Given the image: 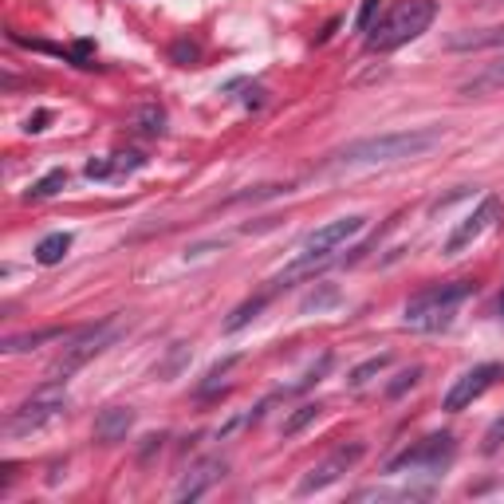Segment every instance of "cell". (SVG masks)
Returning <instances> with one entry per match:
<instances>
[{
    "label": "cell",
    "mask_w": 504,
    "mask_h": 504,
    "mask_svg": "<svg viewBox=\"0 0 504 504\" xmlns=\"http://www.w3.org/2000/svg\"><path fill=\"white\" fill-rule=\"evenodd\" d=\"M91 55H95V44H91V40H79V44L71 47L75 68H91Z\"/></svg>",
    "instance_id": "28"
},
{
    "label": "cell",
    "mask_w": 504,
    "mask_h": 504,
    "mask_svg": "<svg viewBox=\"0 0 504 504\" xmlns=\"http://www.w3.org/2000/svg\"><path fill=\"white\" fill-rule=\"evenodd\" d=\"M47 122H52V115H47V111H36L32 119H28V135H40V130H47Z\"/></svg>",
    "instance_id": "32"
},
{
    "label": "cell",
    "mask_w": 504,
    "mask_h": 504,
    "mask_svg": "<svg viewBox=\"0 0 504 504\" xmlns=\"http://www.w3.org/2000/svg\"><path fill=\"white\" fill-rule=\"evenodd\" d=\"M233 367H236V355H233V359H225V363H217L213 370H209V378H205V386H202V390H213V386H217V383H221V378H225V375H229V370H233Z\"/></svg>",
    "instance_id": "29"
},
{
    "label": "cell",
    "mask_w": 504,
    "mask_h": 504,
    "mask_svg": "<svg viewBox=\"0 0 504 504\" xmlns=\"http://www.w3.org/2000/svg\"><path fill=\"white\" fill-rule=\"evenodd\" d=\"M142 154H115V174H130V169H138L142 166Z\"/></svg>",
    "instance_id": "31"
},
{
    "label": "cell",
    "mask_w": 504,
    "mask_h": 504,
    "mask_svg": "<svg viewBox=\"0 0 504 504\" xmlns=\"http://www.w3.org/2000/svg\"><path fill=\"white\" fill-rule=\"evenodd\" d=\"M186 363H189V347H186V343H178V347H174V355H169L166 363L158 367V375H161V378H174V375H178V370H182Z\"/></svg>",
    "instance_id": "22"
},
{
    "label": "cell",
    "mask_w": 504,
    "mask_h": 504,
    "mask_svg": "<svg viewBox=\"0 0 504 504\" xmlns=\"http://www.w3.org/2000/svg\"><path fill=\"white\" fill-rule=\"evenodd\" d=\"M63 406H68V394H63V386H60V383H47V386H40L32 398H24V402L16 406L12 414H8V426H4V430L12 434V437L32 434V430H40V426L55 422V417L63 414Z\"/></svg>",
    "instance_id": "5"
},
{
    "label": "cell",
    "mask_w": 504,
    "mask_h": 504,
    "mask_svg": "<svg viewBox=\"0 0 504 504\" xmlns=\"http://www.w3.org/2000/svg\"><path fill=\"white\" fill-rule=\"evenodd\" d=\"M500 316H504V296H500Z\"/></svg>",
    "instance_id": "33"
},
{
    "label": "cell",
    "mask_w": 504,
    "mask_h": 504,
    "mask_svg": "<svg viewBox=\"0 0 504 504\" xmlns=\"http://www.w3.org/2000/svg\"><path fill=\"white\" fill-rule=\"evenodd\" d=\"M450 453H453V437H450V434L426 437L422 445H414V450L398 453V458L386 465V473H402V469H437V465L450 461Z\"/></svg>",
    "instance_id": "9"
},
{
    "label": "cell",
    "mask_w": 504,
    "mask_h": 504,
    "mask_svg": "<svg viewBox=\"0 0 504 504\" xmlns=\"http://www.w3.org/2000/svg\"><path fill=\"white\" fill-rule=\"evenodd\" d=\"M363 229H367V217H359V213L355 217H339V221H331V225H323V229L303 236V249L308 252H339L351 236H359Z\"/></svg>",
    "instance_id": "10"
},
{
    "label": "cell",
    "mask_w": 504,
    "mask_h": 504,
    "mask_svg": "<svg viewBox=\"0 0 504 504\" xmlns=\"http://www.w3.org/2000/svg\"><path fill=\"white\" fill-rule=\"evenodd\" d=\"M335 300H339V292H335V288H323L319 296H308V300H303V311H311V308L319 311V308H327V303H335Z\"/></svg>",
    "instance_id": "30"
},
{
    "label": "cell",
    "mask_w": 504,
    "mask_h": 504,
    "mask_svg": "<svg viewBox=\"0 0 504 504\" xmlns=\"http://www.w3.org/2000/svg\"><path fill=\"white\" fill-rule=\"evenodd\" d=\"M386 367H390V355H375V359H367V363H359L355 370H351V378H347V383L359 390V386H367L375 375H383Z\"/></svg>",
    "instance_id": "19"
},
{
    "label": "cell",
    "mask_w": 504,
    "mask_h": 504,
    "mask_svg": "<svg viewBox=\"0 0 504 504\" xmlns=\"http://www.w3.org/2000/svg\"><path fill=\"white\" fill-rule=\"evenodd\" d=\"M130 127H135L138 135L158 138L161 130H166V111H161L158 103H142V107H135V111H130Z\"/></svg>",
    "instance_id": "14"
},
{
    "label": "cell",
    "mask_w": 504,
    "mask_h": 504,
    "mask_svg": "<svg viewBox=\"0 0 504 504\" xmlns=\"http://www.w3.org/2000/svg\"><path fill=\"white\" fill-rule=\"evenodd\" d=\"M264 303H269V292H264V296H252V300H244L241 308H236L229 319H225V335H233V331L249 327V323H252L256 316H260V308H264Z\"/></svg>",
    "instance_id": "17"
},
{
    "label": "cell",
    "mask_w": 504,
    "mask_h": 504,
    "mask_svg": "<svg viewBox=\"0 0 504 504\" xmlns=\"http://www.w3.org/2000/svg\"><path fill=\"white\" fill-rule=\"evenodd\" d=\"M83 174H87L91 182H103V178H115V154H111V158H91L87 166H83Z\"/></svg>",
    "instance_id": "21"
},
{
    "label": "cell",
    "mask_w": 504,
    "mask_h": 504,
    "mask_svg": "<svg viewBox=\"0 0 504 504\" xmlns=\"http://www.w3.org/2000/svg\"><path fill=\"white\" fill-rule=\"evenodd\" d=\"M500 87H504V60L489 63V68H481L473 79H465L458 91L465 95V99H481V95H492V91H500Z\"/></svg>",
    "instance_id": "13"
},
{
    "label": "cell",
    "mask_w": 504,
    "mask_h": 504,
    "mask_svg": "<svg viewBox=\"0 0 504 504\" xmlns=\"http://www.w3.org/2000/svg\"><path fill=\"white\" fill-rule=\"evenodd\" d=\"M497 375H500V367L497 363H481V367H473V370H465V375L458 378V383L450 386V394H445V410L450 414H458V410H465V406H473L477 398L489 390L492 383H497Z\"/></svg>",
    "instance_id": "8"
},
{
    "label": "cell",
    "mask_w": 504,
    "mask_h": 504,
    "mask_svg": "<svg viewBox=\"0 0 504 504\" xmlns=\"http://www.w3.org/2000/svg\"><path fill=\"white\" fill-rule=\"evenodd\" d=\"M367 453V445L363 442H351V445H339L335 453H327L316 469H308L303 473V481L296 484V492L300 497H311V492H323V489H331L339 477H343L347 469H355V461Z\"/></svg>",
    "instance_id": "6"
},
{
    "label": "cell",
    "mask_w": 504,
    "mask_h": 504,
    "mask_svg": "<svg viewBox=\"0 0 504 504\" xmlns=\"http://www.w3.org/2000/svg\"><path fill=\"white\" fill-rule=\"evenodd\" d=\"M68 252H71V233H52V236H44V241L36 244V264L52 269V264H60Z\"/></svg>",
    "instance_id": "15"
},
{
    "label": "cell",
    "mask_w": 504,
    "mask_h": 504,
    "mask_svg": "<svg viewBox=\"0 0 504 504\" xmlns=\"http://www.w3.org/2000/svg\"><path fill=\"white\" fill-rule=\"evenodd\" d=\"M417 378H422V367H410V370H402V375H398V383H390V398H398V394H402L406 386H414Z\"/></svg>",
    "instance_id": "27"
},
{
    "label": "cell",
    "mask_w": 504,
    "mask_h": 504,
    "mask_svg": "<svg viewBox=\"0 0 504 504\" xmlns=\"http://www.w3.org/2000/svg\"><path fill=\"white\" fill-rule=\"evenodd\" d=\"M437 16V0H398L394 8L367 32V47L378 55L398 52L402 44L417 40Z\"/></svg>",
    "instance_id": "2"
},
{
    "label": "cell",
    "mask_w": 504,
    "mask_h": 504,
    "mask_svg": "<svg viewBox=\"0 0 504 504\" xmlns=\"http://www.w3.org/2000/svg\"><path fill=\"white\" fill-rule=\"evenodd\" d=\"M442 142V130L426 127V130H394V135H375V138H359L343 146L335 154L339 166H378V161H406V158H422L426 150H434Z\"/></svg>",
    "instance_id": "1"
},
{
    "label": "cell",
    "mask_w": 504,
    "mask_h": 504,
    "mask_svg": "<svg viewBox=\"0 0 504 504\" xmlns=\"http://www.w3.org/2000/svg\"><path fill=\"white\" fill-rule=\"evenodd\" d=\"M319 414H323V406H319V402H303L300 410L292 414L288 422H284V437H296V434L303 430V426H311V422H316Z\"/></svg>",
    "instance_id": "20"
},
{
    "label": "cell",
    "mask_w": 504,
    "mask_h": 504,
    "mask_svg": "<svg viewBox=\"0 0 504 504\" xmlns=\"http://www.w3.org/2000/svg\"><path fill=\"white\" fill-rule=\"evenodd\" d=\"M71 331H60V327H52V331H28V335H12V339H4V355H16V351H32V347H40L47 343V339H68Z\"/></svg>",
    "instance_id": "16"
},
{
    "label": "cell",
    "mask_w": 504,
    "mask_h": 504,
    "mask_svg": "<svg viewBox=\"0 0 504 504\" xmlns=\"http://www.w3.org/2000/svg\"><path fill=\"white\" fill-rule=\"evenodd\" d=\"M378 8H383V0H363V8H359V16H355V28H359V32H370V28H375Z\"/></svg>",
    "instance_id": "23"
},
{
    "label": "cell",
    "mask_w": 504,
    "mask_h": 504,
    "mask_svg": "<svg viewBox=\"0 0 504 504\" xmlns=\"http://www.w3.org/2000/svg\"><path fill=\"white\" fill-rule=\"evenodd\" d=\"M63 186H68V169H52V174H44L40 182L28 189L24 202H47V197H55Z\"/></svg>",
    "instance_id": "18"
},
{
    "label": "cell",
    "mask_w": 504,
    "mask_h": 504,
    "mask_svg": "<svg viewBox=\"0 0 504 504\" xmlns=\"http://www.w3.org/2000/svg\"><path fill=\"white\" fill-rule=\"evenodd\" d=\"M327 367H331V355H323V359H319V363H316V367H311V370H308V375H303V378H300V383H296V386H292V390H308L311 383H319V378H323V375H327Z\"/></svg>",
    "instance_id": "25"
},
{
    "label": "cell",
    "mask_w": 504,
    "mask_h": 504,
    "mask_svg": "<svg viewBox=\"0 0 504 504\" xmlns=\"http://www.w3.org/2000/svg\"><path fill=\"white\" fill-rule=\"evenodd\" d=\"M130 426H135V410H130V406H111V410H103L95 417V437H99L103 445L122 442V437L130 434Z\"/></svg>",
    "instance_id": "12"
},
{
    "label": "cell",
    "mask_w": 504,
    "mask_h": 504,
    "mask_svg": "<svg viewBox=\"0 0 504 504\" xmlns=\"http://www.w3.org/2000/svg\"><path fill=\"white\" fill-rule=\"evenodd\" d=\"M497 217H500V197H492V194H489V197H481V205L473 209V213L465 217L458 229L450 233V241H445V252H450V256L465 252L473 241H477V236H484V233L492 229V221H497Z\"/></svg>",
    "instance_id": "7"
},
{
    "label": "cell",
    "mask_w": 504,
    "mask_h": 504,
    "mask_svg": "<svg viewBox=\"0 0 504 504\" xmlns=\"http://www.w3.org/2000/svg\"><path fill=\"white\" fill-rule=\"evenodd\" d=\"M169 55H174V63H182V68H189V63H197V55H202V52H197V44H194V40H178V44H174V52H169Z\"/></svg>",
    "instance_id": "24"
},
{
    "label": "cell",
    "mask_w": 504,
    "mask_h": 504,
    "mask_svg": "<svg viewBox=\"0 0 504 504\" xmlns=\"http://www.w3.org/2000/svg\"><path fill=\"white\" fill-rule=\"evenodd\" d=\"M473 288H477L473 280H450V284H430V288H422L410 303H406V327H417V331L450 327L458 303L469 300Z\"/></svg>",
    "instance_id": "3"
},
{
    "label": "cell",
    "mask_w": 504,
    "mask_h": 504,
    "mask_svg": "<svg viewBox=\"0 0 504 504\" xmlns=\"http://www.w3.org/2000/svg\"><path fill=\"white\" fill-rule=\"evenodd\" d=\"M119 335H122V323H119V319H103V323H95V327L75 331V335H68V347H63V355L52 363V370H47V378H52V383H63V378H71L83 363H91L95 355H103V351L115 343Z\"/></svg>",
    "instance_id": "4"
},
{
    "label": "cell",
    "mask_w": 504,
    "mask_h": 504,
    "mask_svg": "<svg viewBox=\"0 0 504 504\" xmlns=\"http://www.w3.org/2000/svg\"><path fill=\"white\" fill-rule=\"evenodd\" d=\"M500 445H504V417H497L489 426V434H484V453H497Z\"/></svg>",
    "instance_id": "26"
},
{
    "label": "cell",
    "mask_w": 504,
    "mask_h": 504,
    "mask_svg": "<svg viewBox=\"0 0 504 504\" xmlns=\"http://www.w3.org/2000/svg\"><path fill=\"white\" fill-rule=\"evenodd\" d=\"M225 477V461H202V465H194V469H189L186 473V477H182V484H178V489H174V500H202L205 497V492L209 489H213V484L217 481H221Z\"/></svg>",
    "instance_id": "11"
}]
</instances>
